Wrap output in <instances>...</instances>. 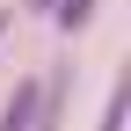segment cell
I'll list each match as a JSON object with an SVG mask.
<instances>
[{
	"label": "cell",
	"instance_id": "5",
	"mask_svg": "<svg viewBox=\"0 0 131 131\" xmlns=\"http://www.w3.org/2000/svg\"><path fill=\"white\" fill-rule=\"evenodd\" d=\"M29 7H51V0H29Z\"/></svg>",
	"mask_w": 131,
	"mask_h": 131
},
{
	"label": "cell",
	"instance_id": "3",
	"mask_svg": "<svg viewBox=\"0 0 131 131\" xmlns=\"http://www.w3.org/2000/svg\"><path fill=\"white\" fill-rule=\"evenodd\" d=\"M102 131H124V88H109V109H102Z\"/></svg>",
	"mask_w": 131,
	"mask_h": 131
},
{
	"label": "cell",
	"instance_id": "4",
	"mask_svg": "<svg viewBox=\"0 0 131 131\" xmlns=\"http://www.w3.org/2000/svg\"><path fill=\"white\" fill-rule=\"evenodd\" d=\"M0 37H7V7H0Z\"/></svg>",
	"mask_w": 131,
	"mask_h": 131
},
{
	"label": "cell",
	"instance_id": "2",
	"mask_svg": "<svg viewBox=\"0 0 131 131\" xmlns=\"http://www.w3.org/2000/svg\"><path fill=\"white\" fill-rule=\"evenodd\" d=\"M51 15H58V29H88L95 22V0H51Z\"/></svg>",
	"mask_w": 131,
	"mask_h": 131
},
{
	"label": "cell",
	"instance_id": "1",
	"mask_svg": "<svg viewBox=\"0 0 131 131\" xmlns=\"http://www.w3.org/2000/svg\"><path fill=\"white\" fill-rule=\"evenodd\" d=\"M37 102H44V80H15V95L0 102V131H37Z\"/></svg>",
	"mask_w": 131,
	"mask_h": 131
}]
</instances>
